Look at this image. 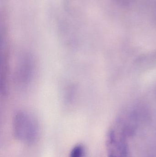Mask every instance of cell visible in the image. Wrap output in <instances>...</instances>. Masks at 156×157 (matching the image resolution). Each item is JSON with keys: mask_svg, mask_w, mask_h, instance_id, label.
<instances>
[{"mask_svg": "<svg viewBox=\"0 0 156 157\" xmlns=\"http://www.w3.org/2000/svg\"><path fill=\"white\" fill-rule=\"evenodd\" d=\"M13 128L15 137L26 144L34 143L39 135V125L36 119L25 111H19L16 113L13 118Z\"/></svg>", "mask_w": 156, "mask_h": 157, "instance_id": "1", "label": "cell"}, {"mask_svg": "<svg viewBox=\"0 0 156 157\" xmlns=\"http://www.w3.org/2000/svg\"><path fill=\"white\" fill-rule=\"evenodd\" d=\"M119 127L109 133L106 141L108 157H129L126 131L119 123Z\"/></svg>", "mask_w": 156, "mask_h": 157, "instance_id": "2", "label": "cell"}, {"mask_svg": "<svg viewBox=\"0 0 156 157\" xmlns=\"http://www.w3.org/2000/svg\"><path fill=\"white\" fill-rule=\"evenodd\" d=\"M84 147L81 145H77L72 148L70 157H84Z\"/></svg>", "mask_w": 156, "mask_h": 157, "instance_id": "3", "label": "cell"}, {"mask_svg": "<svg viewBox=\"0 0 156 157\" xmlns=\"http://www.w3.org/2000/svg\"><path fill=\"white\" fill-rule=\"evenodd\" d=\"M118 3L122 5H127L130 4L133 0H116Z\"/></svg>", "mask_w": 156, "mask_h": 157, "instance_id": "4", "label": "cell"}]
</instances>
